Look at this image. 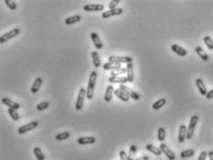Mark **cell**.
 <instances>
[{"label": "cell", "instance_id": "6da1fadb", "mask_svg": "<svg viewBox=\"0 0 213 160\" xmlns=\"http://www.w3.org/2000/svg\"><path fill=\"white\" fill-rule=\"evenodd\" d=\"M97 78V71H93L90 74L89 80H88V86H87V89H86V98L88 100H92L94 97V90H95Z\"/></svg>", "mask_w": 213, "mask_h": 160}, {"label": "cell", "instance_id": "7a4b0ae2", "mask_svg": "<svg viewBox=\"0 0 213 160\" xmlns=\"http://www.w3.org/2000/svg\"><path fill=\"white\" fill-rule=\"evenodd\" d=\"M108 62L115 63H130L133 62V58L130 56H119V55H111L108 57Z\"/></svg>", "mask_w": 213, "mask_h": 160}, {"label": "cell", "instance_id": "3957f363", "mask_svg": "<svg viewBox=\"0 0 213 160\" xmlns=\"http://www.w3.org/2000/svg\"><path fill=\"white\" fill-rule=\"evenodd\" d=\"M86 97V89L83 88H81L79 90V94H78V98L75 103V109L77 111H80L83 109V103H84V100Z\"/></svg>", "mask_w": 213, "mask_h": 160}, {"label": "cell", "instance_id": "277c9868", "mask_svg": "<svg viewBox=\"0 0 213 160\" xmlns=\"http://www.w3.org/2000/svg\"><path fill=\"white\" fill-rule=\"evenodd\" d=\"M197 121H198V116L195 115V116H193L191 118L188 128H187V135H186V139L187 140H191L192 139V137L194 135V132H195V129H196V124H197Z\"/></svg>", "mask_w": 213, "mask_h": 160}, {"label": "cell", "instance_id": "5b68a950", "mask_svg": "<svg viewBox=\"0 0 213 160\" xmlns=\"http://www.w3.org/2000/svg\"><path fill=\"white\" fill-rule=\"evenodd\" d=\"M20 34V29L19 28H15L7 33H5L4 35H2L0 37V43H5L7 40L12 39L13 38H15L16 36H18Z\"/></svg>", "mask_w": 213, "mask_h": 160}, {"label": "cell", "instance_id": "8992f818", "mask_svg": "<svg viewBox=\"0 0 213 160\" xmlns=\"http://www.w3.org/2000/svg\"><path fill=\"white\" fill-rule=\"evenodd\" d=\"M37 127H38V122L37 121H32V122H30V123L19 128L18 132H19V134H23V133H26L28 131H31V130L35 129Z\"/></svg>", "mask_w": 213, "mask_h": 160}, {"label": "cell", "instance_id": "52a82bcc", "mask_svg": "<svg viewBox=\"0 0 213 160\" xmlns=\"http://www.w3.org/2000/svg\"><path fill=\"white\" fill-rule=\"evenodd\" d=\"M121 88V89L123 90L125 93H127L128 96H129L130 98H132V99H134V100H135V101L140 100V95H139L137 92H135V90H133L132 88H130L129 87H127V86H125V85H120V88Z\"/></svg>", "mask_w": 213, "mask_h": 160}, {"label": "cell", "instance_id": "ba28073f", "mask_svg": "<svg viewBox=\"0 0 213 160\" xmlns=\"http://www.w3.org/2000/svg\"><path fill=\"white\" fill-rule=\"evenodd\" d=\"M159 149L161 150V152L167 157V158L169 160H175V155H174V153L167 146V144H165V143H161L160 145H159Z\"/></svg>", "mask_w": 213, "mask_h": 160}, {"label": "cell", "instance_id": "9c48e42d", "mask_svg": "<svg viewBox=\"0 0 213 160\" xmlns=\"http://www.w3.org/2000/svg\"><path fill=\"white\" fill-rule=\"evenodd\" d=\"M104 9V6L102 4H87L83 6L84 11H101Z\"/></svg>", "mask_w": 213, "mask_h": 160}, {"label": "cell", "instance_id": "30bf717a", "mask_svg": "<svg viewBox=\"0 0 213 160\" xmlns=\"http://www.w3.org/2000/svg\"><path fill=\"white\" fill-rule=\"evenodd\" d=\"M123 12V9L122 8H115V9H109V10H107L105 12L102 13V18L103 19H107V18H110L112 16H117V15H120Z\"/></svg>", "mask_w": 213, "mask_h": 160}, {"label": "cell", "instance_id": "8fae6325", "mask_svg": "<svg viewBox=\"0 0 213 160\" xmlns=\"http://www.w3.org/2000/svg\"><path fill=\"white\" fill-rule=\"evenodd\" d=\"M1 102H2L3 104L8 106V108H12V109L18 110V109L21 107L20 103H18V102H13L12 100H10V99H8V98H6V97L2 98V99H1Z\"/></svg>", "mask_w": 213, "mask_h": 160}, {"label": "cell", "instance_id": "7c38bea8", "mask_svg": "<svg viewBox=\"0 0 213 160\" xmlns=\"http://www.w3.org/2000/svg\"><path fill=\"white\" fill-rule=\"evenodd\" d=\"M77 142L81 145H87V144H93L96 142V138L93 136H86V137H80L77 140Z\"/></svg>", "mask_w": 213, "mask_h": 160}, {"label": "cell", "instance_id": "4fadbf2b", "mask_svg": "<svg viewBox=\"0 0 213 160\" xmlns=\"http://www.w3.org/2000/svg\"><path fill=\"white\" fill-rule=\"evenodd\" d=\"M172 50H173L174 53H176L177 55L181 56V57H184V56L187 55V50H186L185 48H183L182 47L177 45V44L172 45Z\"/></svg>", "mask_w": 213, "mask_h": 160}, {"label": "cell", "instance_id": "5bb4252c", "mask_svg": "<svg viewBox=\"0 0 213 160\" xmlns=\"http://www.w3.org/2000/svg\"><path fill=\"white\" fill-rule=\"evenodd\" d=\"M114 94L116 95V97L117 98H119L121 101H122V102H129V100H130V97L128 96V94L127 93H125L123 90H121V88H117V89H115V91H114Z\"/></svg>", "mask_w": 213, "mask_h": 160}, {"label": "cell", "instance_id": "9a60e30c", "mask_svg": "<svg viewBox=\"0 0 213 160\" xmlns=\"http://www.w3.org/2000/svg\"><path fill=\"white\" fill-rule=\"evenodd\" d=\"M90 37H91V39L93 41L95 47H96L97 49H101V48H103V43L101 42V40L99 38L97 33L93 32V33H91V36H90Z\"/></svg>", "mask_w": 213, "mask_h": 160}, {"label": "cell", "instance_id": "2e32d148", "mask_svg": "<svg viewBox=\"0 0 213 160\" xmlns=\"http://www.w3.org/2000/svg\"><path fill=\"white\" fill-rule=\"evenodd\" d=\"M108 82L111 83V84H121V85H123L125 83L128 82V79H127V77H110L108 78Z\"/></svg>", "mask_w": 213, "mask_h": 160}, {"label": "cell", "instance_id": "e0dca14e", "mask_svg": "<svg viewBox=\"0 0 213 160\" xmlns=\"http://www.w3.org/2000/svg\"><path fill=\"white\" fill-rule=\"evenodd\" d=\"M186 135H187V128H186V126L182 125V126L180 127L179 135H178V141H179V142L182 143V142H184V140L186 139Z\"/></svg>", "mask_w": 213, "mask_h": 160}, {"label": "cell", "instance_id": "ac0fdd59", "mask_svg": "<svg viewBox=\"0 0 213 160\" xmlns=\"http://www.w3.org/2000/svg\"><path fill=\"white\" fill-rule=\"evenodd\" d=\"M126 69H127V79H128V82L132 83L135 80V70H134L133 63L132 62L128 63Z\"/></svg>", "mask_w": 213, "mask_h": 160}, {"label": "cell", "instance_id": "d6986e66", "mask_svg": "<svg viewBox=\"0 0 213 160\" xmlns=\"http://www.w3.org/2000/svg\"><path fill=\"white\" fill-rule=\"evenodd\" d=\"M196 87H197L200 94L203 95V96H206L207 93H208V90H207V88L205 87V85L203 83V80L201 79V78H197V79L196 80Z\"/></svg>", "mask_w": 213, "mask_h": 160}, {"label": "cell", "instance_id": "ffe728a7", "mask_svg": "<svg viewBox=\"0 0 213 160\" xmlns=\"http://www.w3.org/2000/svg\"><path fill=\"white\" fill-rule=\"evenodd\" d=\"M114 91H115V89H114V88H113V86H112V85H109V86H107V87L106 92H105V96H104V100H105V102H109L111 101L112 96H113V94H114Z\"/></svg>", "mask_w": 213, "mask_h": 160}, {"label": "cell", "instance_id": "44dd1931", "mask_svg": "<svg viewBox=\"0 0 213 160\" xmlns=\"http://www.w3.org/2000/svg\"><path fill=\"white\" fill-rule=\"evenodd\" d=\"M92 55V60H93V63H94V66L96 68H99L101 66V60H100V57H99V54L97 51H93L91 53Z\"/></svg>", "mask_w": 213, "mask_h": 160}, {"label": "cell", "instance_id": "7402d4cb", "mask_svg": "<svg viewBox=\"0 0 213 160\" xmlns=\"http://www.w3.org/2000/svg\"><path fill=\"white\" fill-rule=\"evenodd\" d=\"M42 83H43L42 78H37L34 81V84H33V86H32V88H31V92L34 93V94H35V93H37V92L39 91V89H40V87H41Z\"/></svg>", "mask_w": 213, "mask_h": 160}, {"label": "cell", "instance_id": "603a6c76", "mask_svg": "<svg viewBox=\"0 0 213 160\" xmlns=\"http://www.w3.org/2000/svg\"><path fill=\"white\" fill-rule=\"evenodd\" d=\"M196 52L197 53V55L204 61V62H208L209 61V55L206 53V51L199 46L196 47Z\"/></svg>", "mask_w": 213, "mask_h": 160}, {"label": "cell", "instance_id": "cb8c5ba5", "mask_svg": "<svg viewBox=\"0 0 213 160\" xmlns=\"http://www.w3.org/2000/svg\"><path fill=\"white\" fill-rule=\"evenodd\" d=\"M120 68H121V65L120 63H115V62H106V63L103 64V69L104 70H111V71H113V70L120 69Z\"/></svg>", "mask_w": 213, "mask_h": 160}, {"label": "cell", "instance_id": "d4e9b609", "mask_svg": "<svg viewBox=\"0 0 213 160\" xmlns=\"http://www.w3.org/2000/svg\"><path fill=\"white\" fill-rule=\"evenodd\" d=\"M145 148H146L147 151L151 152V153L154 154L155 156H159H159L162 154L161 150H160L159 147H156V146H154V145H152V144H146Z\"/></svg>", "mask_w": 213, "mask_h": 160}, {"label": "cell", "instance_id": "484cf974", "mask_svg": "<svg viewBox=\"0 0 213 160\" xmlns=\"http://www.w3.org/2000/svg\"><path fill=\"white\" fill-rule=\"evenodd\" d=\"M82 19L81 15H74V16H71V17H69L65 20V23L66 25H71L73 23H76L78 22H80Z\"/></svg>", "mask_w": 213, "mask_h": 160}, {"label": "cell", "instance_id": "4316f807", "mask_svg": "<svg viewBox=\"0 0 213 160\" xmlns=\"http://www.w3.org/2000/svg\"><path fill=\"white\" fill-rule=\"evenodd\" d=\"M127 73V69L126 68H120V69H116L110 72V77H121L122 75Z\"/></svg>", "mask_w": 213, "mask_h": 160}, {"label": "cell", "instance_id": "83f0119b", "mask_svg": "<svg viewBox=\"0 0 213 160\" xmlns=\"http://www.w3.org/2000/svg\"><path fill=\"white\" fill-rule=\"evenodd\" d=\"M165 104H166V99L161 98V99L158 100L156 102H154V104H153L152 108H153L154 110H159V109H160L161 107H163Z\"/></svg>", "mask_w": 213, "mask_h": 160}, {"label": "cell", "instance_id": "f1b7e54d", "mask_svg": "<svg viewBox=\"0 0 213 160\" xmlns=\"http://www.w3.org/2000/svg\"><path fill=\"white\" fill-rule=\"evenodd\" d=\"M195 155V151L193 149H188V150H184L182 152H181L180 157L182 158H192Z\"/></svg>", "mask_w": 213, "mask_h": 160}, {"label": "cell", "instance_id": "f546056e", "mask_svg": "<svg viewBox=\"0 0 213 160\" xmlns=\"http://www.w3.org/2000/svg\"><path fill=\"white\" fill-rule=\"evenodd\" d=\"M34 154H35L36 158L38 160L45 159V157L44 153L42 152L41 148H39V147H35V148H34Z\"/></svg>", "mask_w": 213, "mask_h": 160}, {"label": "cell", "instance_id": "4dcf8cb0", "mask_svg": "<svg viewBox=\"0 0 213 160\" xmlns=\"http://www.w3.org/2000/svg\"><path fill=\"white\" fill-rule=\"evenodd\" d=\"M136 150H137L136 145L132 144V145L130 146L129 153H128V158H129V160H135V154H136Z\"/></svg>", "mask_w": 213, "mask_h": 160}, {"label": "cell", "instance_id": "1f68e13d", "mask_svg": "<svg viewBox=\"0 0 213 160\" xmlns=\"http://www.w3.org/2000/svg\"><path fill=\"white\" fill-rule=\"evenodd\" d=\"M69 138H70V133L68 131H63L56 135L57 141H65V140H68Z\"/></svg>", "mask_w": 213, "mask_h": 160}, {"label": "cell", "instance_id": "d6a6232c", "mask_svg": "<svg viewBox=\"0 0 213 160\" xmlns=\"http://www.w3.org/2000/svg\"><path fill=\"white\" fill-rule=\"evenodd\" d=\"M165 138H166V131H165L164 128H159L158 130V140L162 142H164Z\"/></svg>", "mask_w": 213, "mask_h": 160}, {"label": "cell", "instance_id": "836d02e7", "mask_svg": "<svg viewBox=\"0 0 213 160\" xmlns=\"http://www.w3.org/2000/svg\"><path fill=\"white\" fill-rule=\"evenodd\" d=\"M7 112H8V115L10 116V118L14 120V121H18V120H19V118H20V116H19V114L17 113V111H16L15 109L8 108Z\"/></svg>", "mask_w": 213, "mask_h": 160}, {"label": "cell", "instance_id": "e575fe53", "mask_svg": "<svg viewBox=\"0 0 213 160\" xmlns=\"http://www.w3.org/2000/svg\"><path fill=\"white\" fill-rule=\"evenodd\" d=\"M204 42H205V44H206L207 48H208L210 50L213 49V40L211 39V37H209V36L205 37V38H204Z\"/></svg>", "mask_w": 213, "mask_h": 160}, {"label": "cell", "instance_id": "d590c367", "mask_svg": "<svg viewBox=\"0 0 213 160\" xmlns=\"http://www.w3.org/2000/svg\"><path fill=\"white\" fill-rule=\"evenodd\" d=\"M48 106H49V102L45 101V102H40V103H38L37 106H36V108H37L38 111H44V110H45L46 108H48Z\"/></svg>", "mask_w": 213, "mask_h": 160}, {"label": "cell", "instance_id": "8d00e7d4", "mask_svg": "<svg viewBox=\"0 0 213 160\" xmlns=\"http://www.w3.org/2000/svg\"><path fill=\"white\" fill-rule=\"evenodd\" d=\"M4 2L8 7V8H10L11 10H15L17 8V4H16L15 1H13V0H5Z\"/></svg>", "mask_w": 213, "mask_h": 160}, {"label": "cell", "instance_id": "74e56055", "mask_svg": "<svg viewBox=\"0 0 213 160\" xmlns=\"http://www.w3.org/2000/svg\"><path fill=\"white\" fill-rule=\"evenodd\" d=\"M119 4H120V0H112L109 2L108 8H109V9H115V8H117V6Z\"/></svg>", "mask_w": 213, "mask_h": 160}, {"label": "cell", "instance_id": "f35d334b", "mask_svg": "<svg viewBox=\"0 0 213 160\" xmlns=\"http://www.w3.org/2000/svg\"><path fill=\"white\" fill-rule=\"evenodd\" d=\"M120 158H121V160H129L127 153L123 150L120 152Z\"/></svg>", "mask_w": 213, "mask_h": 160}, {"label": "cell", "instance_id": "ab89813d", "mask_svg": "<svg viewBox=\"0 0 213 160\" xmlns=\"http://www.w3.org/2000/svg\"><path fill=\"white\" fill-rule=\"evenodd\" d=\"M208 156H209V153L206 151H203V152H201L200 156L198 157V160H206Z\"/></svg>", "mask_w": 213, "mask_h": 160}, {"label": "cell", "instance_id": "60d3db41", "mask_svg": "<svg viewBox=\"0 0 213 160\" xmlns=\"http://www.w3.org/2000/svg\"><path fill=\"white\" fill-rule=\"evenodd\" d=\"M206 98L208 99V100H211L213 98V88L211 90V91H208V93H207V95H206Z\"/></svg>", "mask_w": 213, "mask_h": 160}, {"label": "cell", "instance_id": "b9f144b4", "mask_svg": "<svg viewBox=\"0 0 213 160\" xmlns=\"http://www.w3.org/2000/svg\"><path fill=\"white\" fill-rule=\"evenodd\" d=\"M150 159V158L149 157H147V156H144V157H141V158H137V159H135V160H149Z\"/></svg>", "mask_w": 213, "mask_h": 160}, {"label": "cell", "instance_id": "7bdbcfd3", "mask_svg": "<svg viewBox=\"0 0 213 160\" xmlns=\"http://www.w3.org/2000/svg\"><path fill=\"white\" fill-rule=\"evenodd\" d=\"M209 158H210V159L211 160H213V151L209 152Z\"/></svg>", "mask_w": 213, "mask_h": 160}]
</instances>
